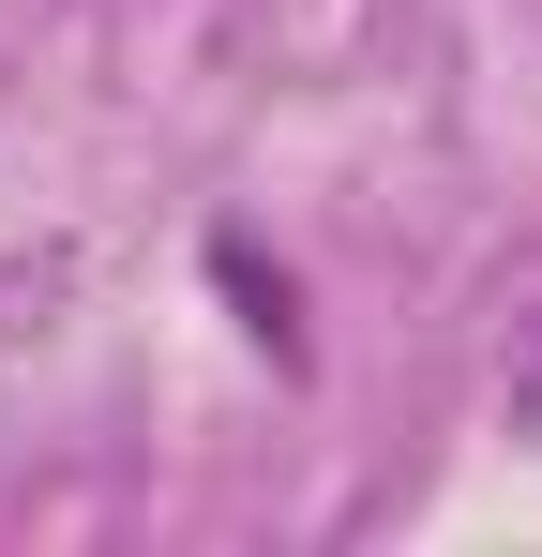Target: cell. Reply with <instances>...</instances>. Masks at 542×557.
<instances>
[]
</instances>
